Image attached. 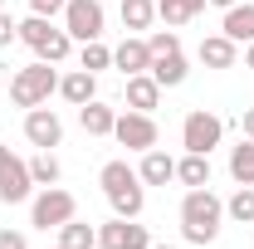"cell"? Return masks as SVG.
I'll return each instance as SVG.
<instances>
[{
	"instance_id": "30bf717a",
	"label": "cell",
	"mask_w": 254,
	"mask_h": 249,
	"mask_svg": "<svg viewBox=\"0 0 254 249\" xmlns=\"http://www.w3.org/2000/svg\"><path fill=\"white\" fill-rule=\"evenodd\" d=\"M161 93H166V88H161L152 73H132L127 88H123V103L132 108V113H157V108H161Z\"/></svg>"
},
{
	"instance_id": "f35d334b",
	"label": "cell",
	"mask_w": 254,
	"mask_h": 249,
	"mask_svg": "<svg viewBox=\"0 0 254 249\" xmlns=\"http://www.w3.org/2000/svg\"><path fill=\"white\" fill-rule=\"evenodd\" d=\"M0 10H5V0H0Z\"/></svg>"
},
{
	"instance_id": "7c38bea8",
	"label": "cell",
	"mask_w": 254,
	"mask_h": 249,
	"mask_svg": "<svg viewBox=\"0 0 254 249\" xmlns=\"http://www.w3.org/2000/svg\"><path fill=\"white\" fill-rule=\"evenodd\" d=\"M195 59L205 63V68H235V63H240V44L225 39V34H205V39L195 44Z\"/></svg>"
},
{
	"instance_id": "6da1fadb",
	"label": "cell",
	"mask_w": 254,
	"mask_h": 249,
	"mask_svg": "<svg viewBox=\"0 0 254 249\" xmlns=\"http://www.w3.org/2000/svg\"><path fill=\"white\" fill-rule=\"evenodd\" d=\"M181 240L186 245H215L220 240V225H225V200L210 186H195L181 195Z\"/></svg>"
},
{
	"instance_id": "44dd1931",
	"label": "cell",
	"mask_w": 254,
	"mask_h": 249,
	"mask_svg": "<svg viewBox=\"0 0 254 249\" xmlns=\"http://www.w3.org/2000/svg\"><path fill=\"white\" fill-rule=\"evenodd\" d=\"M176 181H181L186 190H195V186H210V156L186 152L181 161H176Z\"/></svg>"
},
{
	"instance_id": "603a6c76",
	"label": "cell",
	"mask_w": 254,
	"mask_h": 249,
	"mask_svg": "<svg viewBox=\"0 0 254 249\" xmlns=\"http://www.w3.org/2000/svg\"><path fill=\"white\" fill-rule=\"evenodd\" d=\"M68 54H73V39H68V30H64V25H54V30L34 44V59H44V63H64Z\"/></svg>"
},
{
	"instance_id": "4dcf8cb0",
	"label": "cell",
	"mask_w": 254,
	"mask_h": 249,
	"mask_svg": "<svg viewBox=\"0 0 254 249\" xmlns=\"http://www.w3.org/2000/svg\"><path fill=\"white\" fill-rule=\"evenodd\" d=\"M10 44H20V20L10 10H0V49H10Z\"/></svg>"
},
{
	"instance_id": "cb8c5ba5",
	"label": "cell",
	"mask_w": 254,
	"mask_h": 249,
	"mask_svg": "<svg viewBox=\"0 0 254 249\" xmlns=\"http://www.w3.org/2000/svg\"><path fill=\"white\" fill-rule=\"evenodd\" d=\"M59 245L64 249H98V225H88V220H68V225H59Z\"/></svg>"
},
{
	"instance_id": "2e32d148",
	"label": "cell",
	"mask_w": 254,
	"mask_h": 249,
	"mask_svg": "<svg viewBox=\"0 0 254 249\" xmlns=\"http://www.w3.org/2000/svg\"><path fill=\"white\" fill-rule=\"evenodd\" d=\"M113 123H118V108H108L103 98H93V103L78 108V127L88 137H113Z\"/></svg>"
},
{
	"instance_id": "f1b7e54d",
	"label": "cell",
	"mask_w": 254,
	"mask_h": 249,
	"mask_svg": "<svg viewBox=\"0 0 254 249\" xmlns=\"http://www.w3.org/2000/svg\"><path fill=\"white\" fill-rule=\"evenodd\" d=\"M49 30H54V20H49V15H25V20H20V44H25V49H34Z\"/></svg>"
},
{
	"instance_id": "d6a6232c",
	"label": "cell",
	"mask_w": 254,
	"mask_h": 249,
	"mask_svg": "<svg viewBox=\"0 0 254 249\" xmlns=\"http://www.w3.org/2000/svg\"><path fill=\"white\" fill-rule=\"evenodd\" d=\"M0 249H30V240L20 230H0Z\"/></svg>"
},
{
	"instance_id": "277c9868",
	"label": "cell",
	"mask_w": 254,
	"mask_h": 249,
	"mask_svg": "<svg viewBox=\"0 0 254 249\" xmlns=\"http://www.w3.org/2000/svg\"><path fill=\"white\" fill-rule=\"evenodd\" d=\"M220 142H225V118H220V113L190 108L186 118H181V147H186V152L210 156L215 147H220Z\"/></svg>"
},
{
	"instance_id": "ac0fdd59",
	"label": "cell",
	"mask_w": 254,
	"mask_h": 249,
	"mask_svg": "<svg viewBox=\"0 0 254 249\" xmlns=\"http://www.w3.org/2000/svg\"><path fill=\"white\" fill-rule=\"evenodd\" d=\"M108 205H113V215H123V220H142V205H147V186H142V181H132V186L113 190V195H108Z\"/></svg>"
},
{
	"instance_id": "9c48e42d",
	"label": "cell",
	"mask_w": 254,
	"mask_h": 249,
	"mask_svg": "<svg viewBox=\"0 0 254 249\" xmlns=\"http://www.w3.org/2000/svg\"><path fill=\"white\" fill-rule=\"evenodd\" d=\"M25 142L39 147V152H54V147L64 142L59 113H54V108H30V113H25Z\"/></svg>"
},
{
	"instance_id": "5bb4252c",
	"label": "cell",
	"mask_w": 254,
	"mask_h": 249,
	"mask_svg": "<svg viewBox=\"0 0 254 249\" xmlns=\"http://www.w3.org/2000/svg\"><path fill=\"white\" fill-rule=\"evenodd\" d=\"M220 34L235 39V44H250V39H254V0H235V5L225 10Z\"/></svg>"
},
{
	"instance_id": "5b68a950",
	"label": "cell",
	"mask_w": 254,
	"mask_h": 249,
	"mask_svg": "<svg viewBox=\"0 0 254 249\" xmlns=\"http://www.w3.org/2000/svg\"><path fill=\"white\" fill-rule=\"evenodd\" d=\"M64 30L73 44H88V39H103L108 34V10H103V0H68L64 5Z\"/></svg>"
},
{
	"instance_id": "e575fe53",
	"label": "cell",
	"mask_w": 254,
	"mask_h": 249,
	"mask_svg": "<svg viewBox=\"0 0 254 249\" xmlns=\"http://www.w3.org/2000/svg\"><path fill=\"white\" fill-rule=\"evenodd\" d=\"M245 68H250V73H254V39H250V44H245Z\"/></svg>"
},
{
	"instance_id": "3957f363",
	"label": "cell",
	"mask_w": 254,
	"mask_h": 249,
	"mask_svg": "<svg viewBox=\"0 0 254 249\" xmlns=\"http://www.w3.org/2000/svg\"><path fill=\"white\" fill-rule=\"evenodd\" d=\"M78 215V200L68 195L64 186H44L39 195H30V225L34 230H59V225H68V220Z\"/></svg>"
},
{
	"instance_id": "d590c367",
	"label": "cell",
	"mask_w": 254,
	"mask_h": 249,
	"mask_svg": "<svg viewBox=\"0 0 254 249\" xmlns=\"http://www.w3.org/2000/svg\"><path fill=\"white\" fill-rule=\"evenodd\" d=\"M205 5H220V10H230V5H235V0H205Z\"/></svg>"
},
{
	"instance_id": "ffe728a7",
	"label": "cell",
	"mask_w": 254,
	"mask_h": 249,
	"mask_svg": "<svg viewBox=\"0 0 254 249\" xmlns=\"http://www.w3.org/2000/svg\"><path fill=\"white\" fill-rule=\"evenodd\" d=\"M132 181H142V176H137V166H127V156L103 161V171H98V186H103V195H113V190L132 186Z\"/></svg>"
},
{
	"instance_id": "8d00e7d4",
	"label": "cell",
	"mask_w": 254,
	"mask_h": 249,
	"mask_svg": "<svg viewBox=\"0 0 254 249\" xmlns=\"http://www.w3.org/2000/svg\"><path fill=\"white\" fill-rule=\"evenodd\" d=\"M152 249H176V245H152Z\"/></svg>"
},
{
	"instance_id": "1f68e13d",
	"label": "cell",
	"mask_w": 254,
	"mask_h": 249,
	"mask_svg": "<svg viewBox=\"0 0 254 249\" xmlns=\"http://www.w3.org/2000/svg\"><path fill=\"white\" fill-rule=\"evenodd\" d=\"M64 5L68 0H30V15H49L54 20V15H64Z\"/></svg>"
},
{
	"instance_id": "74e56055",
	"label": "cell",
	"mask_w": 254,
	"mask_h": 249,
	"mask_svg": "<svg viewBox=\"0 0 254 249\" xmlns=\"http://www.w3.org/2000/svg\"><path fill=\"white\" fill-rule=\"evenodd\" d=\"M49 249H64V245H49Z\"/></svg>"
},
{
	"instance_id": "8992f818",
	"label": "cell",
	"mask_w": 254,
	"mask_h": 249,
	"mask_svg": "<svg viewBox=\"0 0 254 249\" xmlns=\"http://www.w3.org/2000/svg\"><path fill=\"white\" fill-rule=\"evenodd\" d=\"M34 195V176H30V161L15 156L5 142H0V200L5 205H25Z\"/></svg>"
},
{
	"instance_id": "d6986e66",
	"label": "cell",
	"mask_w": 254,
	"mask_h": 249,
	"mask_svg": "<svg viewBox=\"0 0 254 249\" xmlns=\"http://www.w3.org/2000/svg\"><path fill=\"white\" fill-rule=\"evenodd\" d=\"M200 10H205V0H157V20L166 25V30H176V25H190Z\"/></svg>"
},
{
	"instance_id": "52a82bcc",
	"label": "cell",
	"mask_w": 254,
	"mask_h": 249,
	"mask_svg": "<svg viewBox=\"0 0 254 249\" xmlns=\"http://www.w3.org/2000/svg\"><path fill=\"white\" fill-rule=\"evenodd\" d=\"M113 137L123 142L127 152H137V156L152 152V147L161 142L157 118H152V113H132V108H127V113H118V123H113Z\"/></svg>"
},
{
	"instance_id": "4316f807",
	"label": "cell",
	"mask_w": 254,
	"mask_h": 249,
	"mask_svg": "<svg viewBox=\"0 0 254 249\" xmlns=\"http://www.w3.org/2000/svg\"><path fill=\"white\" fill-rule=\"evenodd\" d=\"M30 176H34V186H59V176H64L59 156L54 152H34L30 156Z\"/></svg>"
},
{
	"instance_id": "f546056e",
	"label": "cell",
	"mask_w": 254,
	"mask_h": 249,
	"mask_svg": "<svg viewBox=\"0 0 254 249\" xmlns=\"http://www.w3.org/2000/svg\"><path fill=\"white\" fill-rule=\"evenodd\" d=\"M147 49H152V59H157V54H176V49H181V34L176 30H152L147 34Z\"/></svg>"
},
{
	"instance_id": "83f0119b",
	"label": "cell",
	"mask_w": 254,
	"mask_h": 249,
	"mask_svg": "<svg viewBox=\"0 0 254 249\" xmlns=\"http://www.w3.org/2000/svg\"><path fill=\"white\" fill-rule=\"evenodd\" d=\"M78 68H88V73H103V68H113V49H108L103 39H88V44H78Z\"/></svg>"
},
{
	"instance_id": "836d02e7",
	"label": "cell",
	"mask_w": 254,
	"mask_h": 249,
	"mask_svg": "<svg viewBox=\"0 0 254 249\" xmlns=\"http://www.w3.org/2000/svg\"><path fill=\"white\" fill-rule=\"evenodd\" d=\"M240 137H250V142H254V108L240 113Z\"/></svg>"
},
{
	"instance_id": "9a60e30c",
	"label": "cell",
	"mask_w": 254,
	"mask_h": 249,
	"mask_svg": "<svg viewBox=\"0 0 254 249\" xmlns=\"http://www.w3.org/2000/svg\"><path fill=\"white\" fill-rule=\"evenodd\" d=\"M137 176H142V186H166V181H176V156H166L161 147L142 152V161H137Z\"/></svg>"
},
{
	"instance_id": "8fae6325",
	"label": "cell",
	"mask_w": 254,
	"mask_h": 249,
	"mask_svg": "<svg viewBox=\"0 0 254 249\" xmlns=\"http://www.w3.org/2000/svg\"><path fill=\"white\" fill-rule=\"evenodd\" d=\"M113 68H118L123 78H132V73H147V68H152V49H147V39L127 34L123 44L113 49Z\"/></svg>"
},
{
	"instance_id": "d4e9b609",
	"label": "cell",
	"mask_w": 254,
	"mask_h": 249,
	"mask_svg": "<svg viewBox=\"0 0 254 249\" xmlns=\"http://www.w3.org/2000/svg\"><path fill=\"white\" fill-rule=\"evenodd\" d=\"M123 30L137 34V30H152V20H157V0H123Z\"/></svg>"
},
{
	"instance_id": "484cf974",
	"label": "cell",
	"mask_w": 254,
	"mask_h": 249,
	"mask_svg": "<svg viewBox=\"0 0 254 249\" xmlns=\"http://www.w3.org/2000/svg\"><path fill=\"white\" fill-rule=\"evenodd\" d=\"M225 220H235V225H254V186H235V195L225 200Z\"/></svg>"
},
{
	"instance_id": "ba28073f",
	"label": "cell",
	"mask_w": 254,
	"mask_h": 249,
	"mask_svg": "<svg viewBox=\"0 0 254 249\" xmlns=\"http://www.w3.org/2000/svg\"><path fill=\"white\" fill-rule=\"evenodd\" d=\"M98 249H152V235L137 220L113 215L108 225H98Z\"/></svg>"
},
{
	"instance_id": "7a4b0ae2",
	"label": "cell",
	"mask_w": 254,
	"mask_h": 249,
	"mask_svg": "<svg viewBox=\"0 0 254 249\" xmlns=\"http://www.w3.org/2000/svg\"><path fill=\"white\" fill-rule=\"evenodd\" d=\"M49 93H59V63L34 59L30 68H20V73L10 78V103L25 108V113H30V108H44Z\"/></svg>"
},
{
	"instance_id": "4fadbf2b",
	"label": "cell",
	"mask_w": 254,
	"mask_h": 249,
	"mask_svg": "<svg viewBox=\"0 0 254 249\" xmlns=\"http://www.w3.org/2000/svg\"><path fill=\"white\" fill-rule=\"evenodd\" d=\"M59 98L73 103V108L93 103V98H98V73H88V68H68V73H59Z\"/></svg>"
},
{
	"instance_id": "e0dca14e",
	"label": "cell",
	"mask_w": 254,
	"mask_h": 249,
	"mask_svg": "<svg viewBox=\"0 0 254 249\" xmlns=\"http://www.w3.org/2000/svg\"><path fill=\"white\" fill-rule=\"evenodd\" d=\"M147 73L157 78L161 88H181V83H186V78H190V63H186V54L176 49V54H157V59H152V68H147Z\"/></svg>"
},
{
	"instance_id": "7402d4cb",
	"label": "cell",
	"mask_w": 254,
	"mask_h": 249,
	"mask_svg": "<svg viewBox=\"0 0 254 249\" xmlns=\"http://www.w3.org/2000/svg\"><path fill=\"white\" fill-rule=\"evenodd\" d=\"M230 181L235 186H254V142L250 137H240V147H230Z\"/></svg>"
}]
</instances>
